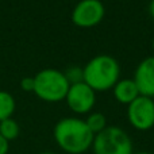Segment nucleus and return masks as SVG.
I'll return each instance as SVG.
<instances>
[{"mask_svg": "<svg viewBox=\"0 0 154 154\" xmlns=\"http://www.w3.org/2000/svg\"><path fill=\"white\" fill-rule=\"evenodd\" d=\"M38 154H57V153H53V152H42V153H38Z\"/></svg>", "mask_w": 154, "mask_h": 154, "instance_id": "nucleus-18", "label": "nucleus"}, {"mask_svg": "<svg viewBox=\"0 0 154 154\" xmlns=\"http://www.w3.org/2000/svg\"><path fill=\"white\" fill-rule=\"evenodd\" d=\"M114 96L120 104L128 106L130 103H133L138 96H141L138 91V87L134 82L133 79H123L115 84V87L112 88Z\"/></svg>", "mask_w": 154, "mask_h": 154, "instance_id": "nucleus-9", "label": "nucleus"}, {"mask_svg": "<svg viewBox=\"0 0 154 154\" xmlns=\"http://www.w3.org/2000/svg\"><path fill=\"white\" fill-rule=\"evenodd\" d=\"M10 152V142L0 135V154H8Z\"/></svg>", "mask_w": 154, "mask_h": 154, "instance_id": "nucleus-15", "label": "nucleus"}, {"mask_svg": "<svg viewBox=\"0 0 154 154\" xmlns=\"http://www.w3.org/2000/svg\"><path fill=\"white\" fill-rule=\"evenodd\" d=\"M128 123L138 131H147L154 127V99L138 96L127 106Z\"/></svg>", "mask_w": 154, "mask_h": 154, "instance_id": "nucleus-5", "label": "nucleus"}, {"mask_svg": "<svg viewBox=\"0 0 154 154\" xmlns=\"http://www.w3.org/2000/svg\"><path fill=\"white\" fill-rule=\"evenodd\" d=\"M133 154H153L150 152H137V153H133Z\"/></svg>", "mask_w": 154, "mask_h": 154, "instance_id": "nucleus-17", "label": "nucleus"}, {"mask_svg": "<svg viewBox=\"0 0 154 154\" xmlns=\"http://www.w3.org/2000/svg\"><path fill=\"white\" fill-rule=\"evenodd\" d=\"M106 8L100 0H80L72 11V22L77 27L91 29L104 18Z\"/></svg>", "mask_w": 154, "mask_h": 154, "instance_id": "nucleus-6", "label": "nucleus"}, {"mask_svg": "<svg viewBox=\"0 0 154 154\" xmlns=\"http://www.w3.org/2000/svg\"><path fill=\"white\" fill-rule=\"evenodd\" d=\"M65 100L70 111H73L75 114H89L96 103V92L84 81L79 84H72L69 87Z\"/></svg>", "mask_w": 154, "mask_h": 154, "instance_id": "nucleus-7", "label": "nucleus"}, {"mask_svg": "<svg viewBox=\"0 0 154 154\" xmlns=\"http://www.w3.org/2000/svg\"><path fill=\"white\" fill-rule=\"evenodd\" d=\"M152 45H153V50H154V38H153V43H152Z\"/></svg>", "mask_w": 154, "mask_h": 154, "instance_id": "nucleus-19", "label": "nucleus"}, {"mask_svg": "<svg viewBox=\"0 0 154 154\" xmlns=\"http://www.w3.org/2000/svg\"><path fill=\"white\" fill-rule=\"evenodd\" d=\"M149 12H150V16L154 19V0H152L149 4Z\"/></svg>", "mask_w": 154, "mask_h": 154, "instance_id": "nucleus-16", "label": "nucleus"}, {"mask_svg": "<svg viewBox=\"0 0 154 154\" xmlns=\"http://www.w3.org/2000/svg\"><path fill=\"white\" fill-rule=\"evenodd\" d=\"M20 134V126L12 118H8L0 122V135L4 139H7L8 142L16 139Z\"/></svg>", "mask_w": 154, "mask_h": 154, "instance_id": "nucleus-11", "label": "nucleus"}, {"mask_svg": "<svg viewBox=\"0 0 154 154\" xmlns=\"http://www.w3.org/2000/svg\"><path fill=\"white\" fill-rule=\"evenodd\" d=\"M66 80L69 81V84H79V82L84 81V73H82V68L79 66H70L64 72Z\"/></svg>", "mask_w": 154, "mask_h": 154, "instance_id": "nucleus-13", "label": "nucleus"}, {"mask_svg": "<svg viewBox=\"0 0 154 154\" xmlns=\"http://www.w3.org/2000/svg\"><path fill=\"white\" fill-rule=\"evenodd\" d=\"M133 80L138 87L141 96L154 99V56L146 57L139 62Z\"/></svg>", "mask_w": 154, "mask_h": 154, "instance_id": "nucleus-8", "label": "nucleus"}, {"mask_svg": "<svg viewBox=\"0 0 154 154\" xmlns=\"http://www.w3.org/2000/svg\"><path fill=\"white\" fill-rule=\"evenodd\" d=\"M53 138L62 152L68 154H82L92 147L95 134L88 128L85 120L68 116L56 123Z\"/></svg>", "mask_w": 154, "mask_h": 154, "instance_id": "nucleus-1", "label": "nucleus"}, {"mask_svg": "<svg viewBox=\"0 0 154 154\" xmlns=\"http://www.w3.org/2000/svg\"><path fill=\"white\" fill-rule=\"evenodd\" d=\"M20 88L24 92H32L34 91V77H23L20 80Z\"/></svg>", "mask_w": 154, "mask_h": 154, "instance_id": "nucleus-14", "label": "nucleus"}, {"mask_svg": "<svg viewBox=\"0 0 154 154\" xmlns=\"http://www.w3.org/2000/svg\"><path fill=\"white\" fill-rule=\"evenodd\" d=\"M88 128L92 131L93 134H99L107 127V119L101 112H89L85 119Z\"/></svg>", "mask_w": 154, "mask_h": 154, "instance_id": "nucleus-12", "label": "nucleus"}, {"mask_svg": "<svg viewBox=\"0 0 154 154\" xmlns=\"http://www.w3.org/2000/svg\"><path fill=\"white\" fill-rule=\"evenodd\" d=\"M84 82L95 92H106L112 89L120 76V65L114 57L100 54L91 58L82 68Z\"/></svg>", "mask_w": 154, "mask_h": 154, "instance_id": "nucleus-2", "label": "nucleus"}, {"mask_svg": "<svg viewBox=\"0 0 154 154\" xmlns=\"http://www.w3.org/2000/svg\"><path fill=\"white\" fill-rule=\"evenodd\" d=\"M15 99L7 91H0V122L12 116L15 112Z\"/></svg>", "mask_w": 154, "mask_h": 154, "instance_id": "nucleus-10", "label": "nucleus"}, {"mask_svg": "<svg viewBox=\"0 0 154 154\" xmlns=\"http://www.w3.org/2000/svg\"><path fill=\"white\" fill-rule=\"evenodd\" d=\"M91 149L93 154H133V142L128 134L118 126H107L96 134Z\"/></svg>", "mask_w": 154, "mask_h": 154, "instance_id": "nucleus-4", "label": "nucleus"}, {"mask_svg": "<svg viewBox=\"0 0 154 154\" xmlns=\"http://www.w3.org/2000/svg\"><path fill=\"white\" fill-rule=\"evenodd\" d=\"M69 81L64 72L53 68L42 69L34 76V91L32 92L41 100L48 103H58L65 100L69 91Z\"/></svg>", "mask_w": 154, "mask_h": 154, "instance_id": "nucleus-3", "label": "nucleus"}]
</instances>
